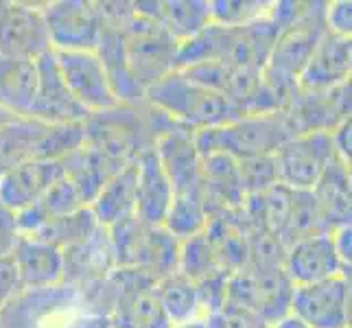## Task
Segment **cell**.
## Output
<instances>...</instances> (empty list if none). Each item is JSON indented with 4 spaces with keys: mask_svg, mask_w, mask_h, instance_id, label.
I'll return each instance as SVG.
<instances>
[{
    "mask_svg": "<svg viewBox=\"0 0 352 328\" xmlns=\"http://www.w3.org/2000/svg\"><path fill=\"white\" fill-rule=\"evenodd\" d=\"M131 5L136 14L162 24V29L177 44L195 38L210 24V7L206 0H149Z\"/></svg>",
    "mask_w": 352,
    "mask_h": 328,
    "instance_id": "obj_22",
    "label": "cell"
},
{
    "mask_svg": "<svg viewBox=\"0 0 352 328\" xmlns=\"http://www.w3.org/2000/svg\"><path fill=\"white\" fill-rule=\"evenodd\" d=\"M11 259L24 291L51 289L64 283V252L48 243L18 237Z\"/></svg>",
    "mask_w": 352,
    "mask_h": 328,
    "instance_id": "obj_19",
    "label": "cell"
},
{
    "mask_svg": "<svg viewBox=\"0 0 352 328\" xmlns=\"http://www.w3.org/2000/svg\"><path fill=\"white\" fill-rule=\"evenodd\" d=\"M144 99L168 118H173L175 123L192 131L219 127L243 116L226 96L199 86L182 70H173L160 81H155L144 92Z\"/></svg>",
    "mask_w": 352,
    "mask_h": 328,
    "instance_id": "obj_4",
    "label": "cell"
},
{
    "mask_svg": "<svg viewBox=\"0 0 352 328\" xmlns=\"http://www.w3.org/2000/svg\"><path fill=\"white\" fill-rule=\"evenodd\" d=\"M350 131H352V120H346L344 125H339L337 129L331 131V140H333V149H335V155L339 157L342 162L350 164Z\"/></svg>",
    "mask_w": 352,
    "mask_h": 328,
    "instance_id": "obj_41",
    "label": "cell"
},
{
    "mask_svg": "<svg viewBox=\"0 0 352 328\" xmlns=\"http://www.w3.org/2000/svg\"><path fill=\"white\" fill-rule=\"evenodd\" d=\"M239 177L245 195H261L278 184L274 155L265 157H250V160H239Z\"/></svg>",
    "mask_w": 352,
    "mask_h": 328,
    "instance_id": "obj_35",
    "label": "cell"
},
{
    "mask_svg": "<svg viewBox=\"0 0 352 328\" xmlns=\"http://www.w3.org/2000/svg\"><path fill=\"white\" fill-rule=\"evenodd\" d=\"M96 55H99L101 64L105 68V75L110 79V86L116 94L118 103L131 105V103L144 101V92L129 70L123 31L101 27V40H99V46H96Z\"/></svg>",
    "mask_w": 352,
    "mask_h": 328,
    "instance_id": "obj_28",
    "label": "cell"
},
{
    "mask_svg": "<svg viewBox=\"0 0 352 328\" xmlns=\"http://www.w3.org/2000/svg\"><path fill=\"white\" fill-rule=\"evenodd\" d=\"M14 118H18V116H11V114H7V112L0 109V127H3L5 123H9V120H14Z\"/></svg>",
    "mask_w": 352,
    "mask_h": 328,
    "instance_id": "obj_44",
    "label": "cell"
},
{
    "mask_svg": "<svg viewBox=\"0 0 352 328\" xmlns=\"http://www.w3.org/2000/svg\"><path fill=\"white\" fill-rule=\"evenodd\" d=\"M212 318L217 320L219 328H272V324L265 322L258 313L232 305V302H226L223 309L217 315H212Z\"/></svg>",
    "mask_w": 352,
    "mask_h": 328,
    "instance_id": "obj_36",
    "label": "cell"
},
{
    "mask_svg": "<svg viewBox=\"0 0 352 328\" xmlns=\"http://www.w3.org/2000/svg\"><path fill=\"white\" fill-rule=\"evenodd\" d=\"M35 92H38V64L0 55V109L11 116L29 118Z\"/></svg>",
    "mask_w": 352,
    "mask_h": 328,
    "instance_id": "obj_26",
    "label": "cell"
},
{
    "mask_svg": "<svg viewBox=\"0 0 352 328\" xmlns=\"http://www.w3.org/2000/svg\"><path fill=\"white\" fill-rule=\"evenodd\" d=\"M112 289L114 328H173L155 296V281L133 267H116L107 276Z\"/></svg>",
    "mask_w": 352,
    "mask_h": 328,
    "instance_id": "obj_6",
    "label": "cell"
},
{
    "mask_svg": "<svg viewBox=\"0 0 352 328\" xmlns=\"http://www.w3.org/2000/svg\"><path fill=\"white\" fill-rule=\"evenodd\" d=\"M123 35L129 70L142 92L175 70L179 44L162 29V24L133 11Z\"/></svg>",
    "mask_w": 352,
    "mask_h": 328,
    "instance_id": "obj_5",
    "label": "cell"
},
{
    "mask_svg": "<svg viewBox=\"0 0 352 328\" xmlns=\"http://www.w3.org/2000/svg\"><path fill=\"white\" fill-rule=\"evenodd\" d=\"M48 42L55 53H94L101 40V18L92 0L42 3Z\"/></svg>",
    "mask_w": 352,
    "mask_h": 328,
    "instance_id": "obj_8",
    "label": "cell"
},
{
    "mask_svg": "<svg viewBox=\"0 0 352 328\" xmlns=\"http://www.w3.org/2000/svg\"><path fill=\"white\" fill-rule=\"evenodd\" d=\"M64 177L62 162L31 160L0 175V206L14 215L38 204L55 182Z\"/></svg>",
    "mask_w": 352,
    "mask_h": 328,
    "instance_id": "obj_18",
    "label": "cell"
},
{
    "mask_svg": "<svg viewBox=\"0 0 352 328\" xmlns=\"http://www.w3.org/2000/svg\"><path fill=\"white\" fill-rule=\"evenodd\" d=\"M285 274L294 287L350 276V267L339 256L333 232L315 234L291 243L285 252Z\"/></svg>",
    "mask_w": 352,
    "mask_h": 328,
    "instance_id": "obj_14",
    "label": "cell"
},
{
    "mask_svg": "<svg viewBox=\"0 0 352 328\" xmlns=\"http://www.w3.org/2000/svg\"><path fill=\"white\" fill-rule=\"evenodd\" d=\"M210 22L221 27H245L267 16L272 3L267 0H212Z\"/></svg>",
    "mask_w": 352,
    "mask_h": 328,
    "instance_id": "obj_34",
    "label": "cell"
},
{
    "mask_svg": "<svg viewBox=\"0 0 352 328\" xmlns=\"http://www.w3.org/2000/svg\"><path fill=\"white\" fill-rule=\"evenodd\" d=\"M22 285L18 278V270L14 265V259L3 256L0 259V313H3L11 302H14L22 294Z\"/></svg>",
    "mask_w": 352,
    "mask_h": 328,
    "instance_id": "obj_37",
    "label": "cell"
},
{
    "mask_svg": "<svg viewBox=\"0 0 352 328\" xmlns=\"http://www.w3.org/2000/svg\"><path fill=\"white\" fill-rule=\"evenodd\" d=\"M173 328H219V326H217V320L210 315V318H199V320H192L188 324H179Z\"/></svg>",
    "mask_w": 352,
    "mask_h": 328,
    "instance_id": "obj_42",
    "label": "cell"
},
{
    "mask_svg": "<svg viewBox=\"0 0 352 328\" xmlns=\"http://www.w3.org/2000/svg\"><path fill=\"white\" fill-rule=\"evenodd\" d=\"M289 138L294 131L283 112L243 114L226 125L195 131V147L201 157L223 153L239 162L274 155Z\"/></svg>",
    "mask_w": 352,
    "mask_h": 328,
    "instance_id": "obj_3",
    "label": "cell"
},
{
    "mask_svg": "<svg viewBox=\"0 0 352 328\" xmlns=\"http://www.w3.org/2000/svg\"><path fill=\"white\" fill-rule=\"evenodd\" d=\"M326 29L331 33L350 38V33H352V3L350 0L326 3Z\"/></svg>",
    "mask_w": 352,
    "mask_h": 328,
    "instance_id": "obj_38",
    "label": "cell"
},
{
    "mask_svg": "<svg viewBox=\"0 0 352 328\" xmlns=\"http://www.w3.org/2000/svg\"><path fill=\"white\" fill-rule=\"evenodd\" d=\"M326 31V3H302L298 18L280 31L272 55L263 68V81L283 99L285 107L298 90V79L305 70L315 44Z\"/></svg>",
    "mask_w": 352,
    "mask_h": 328,
    "instance_id": "obj_2",
    "label": "cell"
},
{
    "mask_svg": "<svg viewBox=\"0 0 352 328\" xmlns=\"http://www.w3.org/2000/svg\"><path fill=\"white\" fill-rule=\"evenodd\" d=\"M352 88L350 81L335 86L331 90H296L283 114L294 131V136L302 133H331L339 125L350 120Z\"/></svg>",
    "mask_w": 352,
    "mask_h": 328,
    "instance_id": "obj_11",
    "label": "cell"
},
{
    "mask_svg": "<svg viewBox=\"0 0 352 328\" xmlns=\"http://www.w3.org/2000/svg\"><path fill=\"white\" fill-rule=\"evenodd\" d=\"M18 237L20 232L16 226V215L7 210L5 206H0V259L9 256V254L14 252Z\"/></svg>",
    "mask_w": 352,
    "mask_h": 328,
    "instance_id": "obj_39",
    "label": "cell"
},
{
    "mask_svg": "<svg viewBox=\"0 0 352 328\" xmlns=\"http://www.w3.org/2000/svg\"><path fill=\"white\" fill-rule=\"evenodd\" d=\"M90 210L101 228H114L129 217H136V162L123 166L105 182Z\"/></svg>",
    "mask_w": 352,
    "mask_h": 328,
    "instance_id": "obj_27",
    "label": "cell"
},
{
    "mask_svg": "<svg viewBox=\"0 0 352 328\" xmlns=\"http://www.w3.org/2000/svg\"><path fill=\"white\" fill-rule=\"evenodd\" d=\"M352 72V38L326 29L315 44L309 62L298 79V90H331L350 81Z\"/></svg>",
    "mask_w": 352,
    "mask_h": 328,
    "instance_id": "obj_17",
    "label": "cell"
},
{
    "mask_svg": "<svg viewBox=\"0 0 352 328\" xmlns=\"http://www.w3.org/2000/svg\"><path fill=\"white\" fill-rule=\"evenodd\" d=\"M35 64H38V92H35L29 118L40 120V123L46 125L86 123L90 114L70 94L62 79V72L57 68L55 53L51 51L42 55Z\"/></svg>",
    "mask_w": 352,
    "mask_h": 328,
    "instance_id": "obj_15",
    "label": "cell"
},
{
    "mask_svg": "<svg viewBox=\"0 0 352 328\" xmlns=\"http://www.w3.org/2000/svg\"><path fill=\"white\" fill-rule=\"evenodd\" d=\"M81 208H88L83 199L79 197V193L75 190V186L70 184L66 177H62L59 182L48 188L46 195L33 204L31 208L22 210L16 215V226L20 234H31L33 230H38L40 226H44L46 221H53L57 217H66L72 215Z\"/></svg>",
    "mask_w": 352,
    "mask_h": 328,
    "instance_id": "obj_29",
    "label": "cell"
},
{
    "mask_svg": "<svg viewBox=\"0 0 352 328\" xmlns=\"http://www.w3.org/2000/svg\"><path fill=\"white\" fill-rule=\"evenodd\" d=\"M291 294H294V285L283 267L263 270V267L245 265L230 276L226 302L245 307L258 313L265 322L276 324L289 315Z\"/></svg>",
    "mask_w": 352,
    "mask_h": 328,
    "instance_id": "obj_7",
    "label": "cell"
},
{
    "mask_svg": "<svg viewBox=\"0 0 352 328\" xmlns=\"http://www.w3.org/2000/svg\"><path fill=\"white\" fill-rule=\"evenodd\" d=\"M272 328H307L305 324H300L294 315H287V318H283L280 322L272 324Z\"/></svg>",
    "mask_w": 352,
    "mask_h": 328,
    "instance_id": "obj_43",
    "label": "cell"
},
{
    "mask_svg": "<svg viewBox=\"0 0 352 328\" xmlns=\"http://www.w3.org/2000/svg\"><path fill=\"white\" fill-rule=\"evenodd\" d=\"M175 125L173 118L147 103H118L112 109L90 114L83 123L86 144L118 164H133L142 153L155 149L157 138Z\"/></svg>",
    "mask_w": 352,
    "mask_h": 328,
    "instance_id": "obj_1",
    "label": "cell"
},
{
    "mask_svg": "<svg viewBox=\"0 0 352 328\" xmlns=\"http://www.w3.org/2000/svg\"><path fill=\"white\" fill-rule=\"evenodd\" d=\"M81 309V294L79 289L66 283L51 287V289H33L22 291V294L11 302V305L0 313V324L3 328H46V322L53 315Z\"/></svg>",
    "mask_w": 352,
    "mask_h": 328,
    "instance_id": "obj_16",
    "label": "cell"
},
{
    "mask_svg": "<svg viewBox=\"0 0 352 328\" xmlns=\"http://www.w3.org/2000/svg\"><path fill=\"white\" fill-rule=\"evenodd\" d=\"M55 62L70 94L75 96L88 114H99L118 105V99L96 51L55 53Z\"/></svg>",
    "mask_w": 352,
    "mask_h": 328,
    "instance_id": "obj_13",
    "label": "cell"
},
{
    "mask_svg": "<svg viewBox=\"0 0 352 328\" xmlns=\"http://www.w3.org/2000/svg\"><path fill=\"white\" fill-rule=\"evenodd\" d=\"M335 157L331 133H302L289 138L274 153L278 184L291 190H311Z\"/></svg>",
    "mask_w": 352,
    "mask_h": 328,
    "instance_id": "obj_10",
    "label": "cell"
},
{
    "mask_svg": "<svg viewBox=\"0 0 352 328\" xmlns=\"http://www.w3.org/2000/svg\"><path fill=\"white\" fill-rule=\"evenodd\" d=\"M177 272H182L186 278H190L192 283H201V281H206V278H212L217 274L228 272L206 230L195 237L182 241Z\"/></svg>",
    "mask_w": 352,
    "mask_h": 328,
    "instance_id": "obj_33",
    "label": "cell"
},
{
    "mask_svg": "<svg viewBox=\"0 0 352 328\" xmlns=\"http://www.w3.org/2000/svg\"><path fill=\"white\" fill-rule=\"evenodd\" d=\"M114 270V254L105 228L64 252V283L79 291L105 281Z\"/></svg>",
    "mask_w": 352,
    "mask_h": 328,
    "instance_id": "obj_20",
    "label": "cell"
},
{
    "mask_svg": "<svg viewBox=\"0 0 352 328\" xmlns=\"http://www.w3.org/2000/svg\"><path fill=\"white\" fill-rule=\"evenodd\" d=\"M155 296H157V302H160L162 311L166 313L168 322L173 326L206 318L195 283H192L190 278H186L182 272H175L171 276L162 278V281H157Z\"/></svg>",
    "mask_w": 352,
    "mask_h": 328,
    "instance_id": "obj_30",
    "label": "cell"
},
{
    "mask_svg": "<svg viewBox=\"0 0 352 328\" xmlns=\"http://www.w3.org/2000/svg\"><path fill=\"white\" fill-rule=\"evenodd\" d=\"M350 276L294 287L289 315L307 328H350Z\"/></svg>",
    "mask_w": 352,
    "mask_h": 328,
    "instance_id": "obj_9",
    "label": "cell"
},
{
    "mask_svg": "<svg viewBox=\"0 0 352 328\" xmlns=\"http://www.w3.org/2000/svg\"><path fill=\"white\" fill-rule=\"evenodd\" d=\"M99 228L101 226L94 219L92 210L81 208L72 215L57 217V219H53V221H46L38 230H33L31 234H20V237L42 241V243H48V245L66 252L70 248L79 245V243H83L88 237H92Z\"/></svg>",
    "mask_w": 352,
    "mask_h": 328,
    "instance_id": "obj_31",
    "label": "cell"
},
{
    "mask_svg": "<svg viewBox=\"0 0 352 328\" xmlns=\"http://www.w3.org/2000/svg\"><path fill=\"white\" fill-rule=\"evenodd\" d=\"M48 127L33 118H14L0 127V175L18 164L44 160Z\"/></svg>",
    "mask_w": 352,
    "mask_h": 328,
    "instance_id": "obj_25",
    "label": "cell"
},
{
    "mask_svg": "<svg viewBox=\"0 0 352 328\" xmlns=\"http://www.w3.org/2000/svg\"><path fill=\"white\" fill-rule=\"evenodd\" d=\"M59 162H62V168H64V177L75 186V190L79 193V197L83 199V204H86L88 208L94 201V197L99 195V190L105 186V182L123 168V164L105 157L103 153L92 149L86 142Z\"/></svg>",
    "mask_w": 352,
    "mask_h": 328,
    "instance_id": "obj_23",
    "label": "cell"
},
{
    "mask_svg": "<svg viewBox=\"0 0 352 328\" xmlns=\"http://www.w3.org/2000/svg\"><path fill=\"white\" fill-rule=\"evenodd\" d=\"M324 232H333V228L324 219L318 201L311 195V190H294L291 210L287 215L285 228L280 232V241L285 243V248H289L291 243H296L300 239L324 234Z\"/></svg>",
    "mask_w": 352,
    "mask_h": 328,
    "instance_id": "obj_32",
    "label": "cell"
},
{
    "mask_svg": "<svg viewBox=\"0 0 352 328\" xmlns=\"http://www.w3.org/2000/svg\"><path fill=\"white\" fill-rule=\"evenodd\" d=\"M0 328H3V324H0Z\"/></svg>",
    "mask_w": 352,
    "mask_h": 328,
    "instance_id": "obj_45",
    "label": "cell"
},
{
    "mask_svg": "<svg viewBox=\"0 0 352 328\" xmlns=\"http://www.w3.org/2000/svg\"><path fill=\"white\" fill-rule=\"evenodd\" d=\"M62 328H114L112 318L103 313H92V311H81L75 318H70Z\"/></svg>",
    "mask_w": 352,
    "mask_h": 328,
    "instance_id": "obj_40",
    "label": "cell"
},
{
    "mask_svg": "<svg viewBox=\"0 0 352 328\" xmlns=\"http://www.w3.org/2000/svg\"><path fill=\"white\" fill-rule=\"evenodd\" d=\"M51 51L42 3L0 0V55L38 62Z\"/></svg>",
    "mask_w": 352,
    "mask_h": 328,
    "instance_id": "obj_12",
    "label": "cell"
},
{
    "mask_svg": "<svg viewBox=\"0 0 352 328\" xmlns=\"http://www.w3.org/2000/svg\"><path fill=\"white\" fill-rule=\"evenodd\" d=\"M173 201V188L155 149L136 160V217L149 226H164Z\"/></svg>",
    "mask_w": 352,
    "mask_h": 328,
    "instance_id": "obj_21",
    "label": "cell"
},
{
    "mask_svg": "<svg viewBox=\"0 0 352 328\" xmlns=\"http://www.w3.org/2000/svg\"><path fill=\"white\" fill-rule=\"evenodd\" d=\"M313 199L318 201L324 219L335 230L339 226H350L352 217V179L350 164L335 155L331 164L324 168L318 184L311 188Z\"/></svg>",
    "mask_w": 352,
    "mask_h": 328,
    "instance_id": "obj_24",
    "label": "cell"
}]
</instances>
